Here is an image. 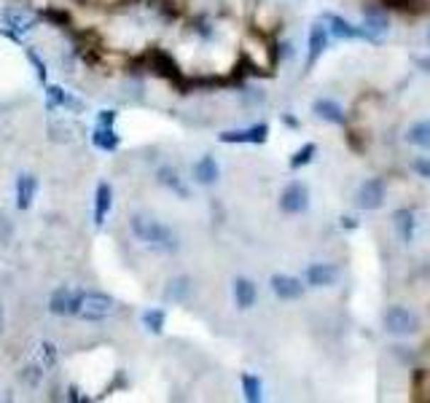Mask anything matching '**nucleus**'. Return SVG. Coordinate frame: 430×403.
Masks as SVG:
<instances>
[{
  "label": "nucleus",
  "instance_id": "obj_1",
  "mask_svg": "<svg viewBox=\"0 0 430 403\" xmlns=\"http://www.w3.org/2000/svg\"><path fill=\"white\" fill-rule=\"evenodd\" d=\"M140 62H143L146 70H151V73L159 75V78H164V81L170 86H175L181 95H188V92H191V78H186L183 70L178 68V62L172 60L167 51L148 49L146 54L140 57Z\"/></svg>",
  "mask_w": 430,
  "mask_h": 403
},
{
  "label": "nucleus",
  "instance_id": "obj_2",
  "mask_svg": "<svg viewBox=\"0 0 430 403\" xmlns=\"http://www.w3.org/2000/svg\"><path fill=\"white\" fill-rule=\"evenodd\" d=\"M129 226H132V234H135L137 240L148 242L151 247L167 250V253H175V250H178V237H175V232H172L170 226H164L161 220L151 218V215H132Z\"/></svg>",
  "mask_w": 430,
  "mask_h": 403
},
{
  "label": "nucleus",
  "instance_id": "obj_3",
  "mask_svg": "<svg viewBox=\"0 0 430 403\" xmlns=\"http://www.w3.org/2000/svg\"><path fill=\"white\" fill-rule=\"evenodd\" d=\"M113 309H116L113 296L100 294V291H84V294H81V309H78V315H75V318L100 323V320L111 318Z\"/></svg>",
  "mask_w": 430,
  "mask_h": 403
},
{
  "label": "nucleus",
  "instance_id": "obj_4",
  "mask_svg": "<svg viewBox=\"0 0 430 403\" xmlns=\"http://www.w3.org/2000/svg\"><path fill=\"white\" fill-rule=\"evenodd\" d=\"M382 323H385L387 333H393V336H412L419 331L417 315L406 306H387L382 315Z\"/></svg>",
  "mask_w": 430,
  "mask_h": 403
},
{
  "label": "nucleus",
  "instance_id": "obj_5",
  "mask_svg": "<svg viewBox=\"0 0 430 403\" xmlns=\"http://www.w3.org/2000/svg\"><path fill=\"white\" fill-rule=\"evenodd\" d=\"M267 140H269L267 124H253L245 129H226L218 134V143H226V146H264Z\"/></svg>",
  "mask_w": 430,
  "mask_h": 403
},
{
  "label": "nucleus",
  "instance_id": "obj_6",
  "mask_svg": "<svg viewBox=\"0 0 430 403\" xmlns=\"http://www.w3.org/2000/svg\"><path fill=\"white\" fill-rule=\"evenodd\" d=\"M390 30V22H387V14L382 9H366L363 11V25H360V38L369 41V43H382L385 36Z\"/></svg>",
  "mask_w": 430,
  "mask_h": 403
},
{
  "label": "nucleus",
  "instance_id": "obj_7",
  "mask_svg": "<svg viewBox=\"0 0 430 403\" xmlns=\"http://www.w3.org/2000/svg\"><path fill=\"white\" fill-rule=\"evenodd\" d=\"M355 205L360 210H380L385 205V181L382 178H369L358 186L355 191Z\"/></svg>",
  "mask_w": 430,
  "mask_h": 403
},
{
  "label": "nucleus",
  "instance_id": "obj_8",
  "mask_svg": "<svg viewBox=\"0 0 430 403\" xmlns=\"http://www.w3.org/2000/svg\"><path fill=\"white\" fill-rule=\"evenodd\" d=\"M309 208V188L301 181H294L283 188L280 194V210L288 213V215H299Z\"/></svg>",
  "mask_w": 430,
  "mask_h": 403
},
{
  "label": "nucleus",
  "instance_id": "obj_9",
  "mask_svg": "<svg viewBox=\"0 0 430 403\" xmlns=\"http://www.w3.org/2000/svg\"><path fill=\"white\" fill-rule=\"evenodd\" d=\"M81 294L84 291H73V288H57L49 299V312L51 315H78L81 309Z\"/></svg>",
  "mask_w": 430,
  "mask_h": 403
},
{
  "label": "nucleus",
  "instance_id": "obj_10",
  "mask_svg": "<svg viewBox=\"0 0 430 403\" xmlns=\"http://www.w3.org/2000/svg\"><path fill=\"white\" fill-rule=\"evenodd\" d=\"M0 19H3V27H9V30H14V33H19V36H25V33H30V30H36V25H38V14L27 11V9H19V6H9V9H3Z\"/></svg>",
  "mask_w": 430,
  "mask_h": 403
},
{
  "label": "nucleus",
  "instance_id": "obj_11",
  "mask_svg": "<svg viewBox=\"0 0 430 403\" xmlns=\"http://www.w3.org/2000/svg\"><path fill=\"white\" fill-rule=\"evenodd\" d=\"M328 27L323 22H315L309 27V41H307V70H312L318 60L323 57V51L328 49Z\"/></svg>",
  "mask_w": 430,
  "mask_h": 403
},
{
  "label": "nucleus",
  "instance_id": "obj_12",
  "mask_svg": "<svg viewBox=\"0 0 430 403\" xmlns=\"http://www.w3.org/2000/svg\"><path fill=\"white\" fill-rule=\"evenodd\" d=\"M320 22L328 27V36L339 38V41H355V38H360V27L353 25V22H347V19L339 16V14L326 11L320 16Z\"/></svg>",
  "mask_w": 430,
  "mask_h": 403
},
{
  "label": "nucleus",
  "instance_id": "obj_13",
  "mask_svg": "<svg viewBox=\"0 0 430 403\" xmlns=\"http://www.w3.org/2000/svg\"><path fill=\"white\" fill-rule=\"evenodd\" d=\"M272 291L277 299H283V301H294V299H301L304 296V285L299 277H291V274H274L269 280Z\"/></svg>",
  "mask_w": 430,
  "mask_h": 403
},
{
  "label": "nucleus",
  "instance_id": "obj_14",
  "mask_svg": "<svg viewBox=\"0 0 430 403\" xmlns=\"http://www.w3.org/2000/svg\"><path fill=\"white\" fill-rule=\"evenodd\" d=\"M312 110H315V116L323 119V122L336 124V127H344V124H347V113H344V108L339 102H333V100H328V97L315 100V102H312Z\"/></svg>",
  "mask_w": 430,
  "mask_h": 403
},
{
  "label": "nucleus",
  "instance_id": "obj_15",
  "mask_svg": "<svg viewBox=\"0 0 430 403\" xmlns=\"http://www.w3.org/2000/svg\"><path fill=\"white\" fill-rule=\"evenodd\" d=\"M339 280V269L333 264H312L307 269V285L312 288H328Z\"/></svg>",
  "mask_w": 430,
  "mask_h": 403
},
{
  "label": "nucleus",
  "instance_id": "obj_16",
  "mask_svg": "<svg viewBox=\"0 0 430 403\" xmlns=\"http://www.w3.org/2000/svg\"><path fill=\"white\" fill-rule=\"evenodd\" d=\"M36 194H38V181L30 175V172H22V175L16 178V208L30 210Z\"/></svg>",
  "mask_w": 430,
  "mask_h": 403
},
{
  "label": "nucleus",
  "instance_id": "obj_17",
  "mask_svg": "<svg viewBox=\"0 0 430 403\" xmlns=\"http://www.w3.org/2000/svg\"><path fill=\"white\" fill-rule=\"evenodd\" d=\"M191 175H194L197 183L213 186V183H218V178H221V167H218V161L213 159V156H202V159L194 164Z\"/></svg>",
  "mask_w": 430,
  "mask_h": 403
},
{
  "label": "nucleus",
  "instance_id": "obj_18",
  "mask_svg": "<svg viewBox=\"0 0 430 403\" xmlns=\"http://www.w3.org/2000/svg\"><path fill=\"white\" fill-rule=\"evenodd\" d=\"M111 205H113V188L111 183H97L95 188V223L102 226L108 213H111Z\"/></svg>",
  "mask_w": 430,
  "mask_h": 403
},
{
  "label": "nucleus",
  "instance_id": "obj_19",
  "mask_svg": "<svg viewBox=\"0 0 430 403\" xmlns=\"http://www.w3.org/2000/svg\"><path fill=\"white\" fill-rule=\"evenodd\" d=\"M393 226L398 237L404 240V242H412L414 240V234H417V220H414V213L409 208H401L393 213Z\"/></svg>",
  "mask_w": 430,
  "mask_h": 403
},
{
  "label": "nucleus",
  "instance_id": "obj_20",
  "mask_svg": "<svg viewBox=\"0 0 430 403\" xmlns=\"http://www.w3.org/2000/svg\"><path fill=\"white\" fill-rule=\"evenodd\" d=\"M258 299V288L253 280H247V277H237L234 280V301L240 309H250V306L256 304Z\"/></svg>",
  "mask_w": 430,
  "mask_h": 403
},
{
  "label": "nucleus",
  "instance_id": "obj_21",
  "mask_svg": "<svg viewBox=\"0 0 430 403\" xmlns=\"http://www.w3.org/2000/svg\"><path fill=\"white\" fill-rule=\"evenodd\" d=\"M156 181H159L164 188L175 191L181 199H188V188L183 186V181H181V175H178V170H175V167H159V172H156Z\"/></svg>",
  "mask_w": 430,
  "mask_h": 403
},
{
  "label": "nucleus",
  "instance_id": "obj_22",
  "mask_svg": "<svg viewBox=\"0 0 430 403\" xmlns=\"http://www.w3.org/2000/svg\"><path fill=\"white\" fill-rule=\"evenodd\" d=\"M122 143V137L116 134L113 127H95V132H92V146L100 148V151H116Z\"/></svg>",
  "mask_w": 430,
  "mask_h": 403
},
{
  "label": "nucleus",
  "instance_id": "obj_23",
  "mask_svg": "<svg viewBox=\"0 0 430 403\" xmlns=\"http://www.w3.org/2000/svg\"><path fill=\"white\" fill-rule=\"evenodd\" d=\"M406 143L430 151V119H422V122L412 124L409 132H406Z\"/></svg>",
  "mask_w": 430,
  "mask_h": 403
},
{
  "label": "nucleus",
  "instance_id": "obj_24",
  "mask_svg": "<svg viewBox=\"0 0 430 403\" xmlns=\"http://www.w3.org/2000/svg\"><path fill=\"white\" fill-rule=\"evenodd\" d=\"M140 323L146 326L154 336H159V333H164V326H167V312L164 309H159V306H154V309H146L143 315H140Z\"/></svg>",
  "mask_w": 430,
  "mask_h": 403
},
{
  "label": "nucleus",
  "instance_id": "obj_25",
  "mask_svg": "<svg viewBox=\"0 0 430 403\" xmlns=\"http://www.w3.org/2000/svg\"><path fill=\"white\" fill-rule=\"evenodd\" d=\"M242 395L247 403H258L264 398V385L256 374H242Z\"/></svg>",
  "mask_w": 430,
  "mask_h": 403
},
{
  "label": "nucleus",
  "instance_id": "obj_26",
  "mask_svg": "<svg viewBox=\"0 0 430 403\" xmlns=\"http://www.w3.org/2000/svg\"><path fill=\"white\" fill-rule=\"evenodd\" d=\"M315 156H318V146H315V143H304V146L299 148L294 156H291L288 164H291V170H301V167H307Z\"/></svg>",
  "mask_w": 430,
  "mask_h": 403
},
{
  "label": "nucleus",
  "instance_id": "obj_27",
  "mask_svg": "<svg viewBox=\"0 0 430 403\" xmlns=\"http://www.w3.org/2000/svg\"><path fill=\"white\" fill-rule=\"evenodd\" d=\"M41 16L49 19L51 25L62 27V30H70V27H73V16H70V11H65V9H54V6H49V9L41 11Z\"/></svg>",
  "mask_w": 430,
  "mask_h": 403
},
{
  "label": "nucleus",
  "instance_id": "obj_28",
  "mask_svg": "<svg viewBox=\"0 0 430 403\" xmlns=\"http://www.w3.org/2000/svg\"><path fill=\"white\" fill-rule=\"evenodd\" d=\"M25 57H27V62L33 65V70H36V78H38V81H41L43 86L49 84V68H46L43 57H41V54H38L36 49H30V46H25Z\"/></svg>",
  "mask_w": 430,
  "mask_h": 403
},
{
  "label": "nucleus",
  "instance_id": "obj_29",
  "mask_svg": "<svg viewBox=\"0 0 430 403\" xmlns=\"http://www.w3.org/2000/svg\"><path fill=\"white\" fill-rule=\"evenodd\" d=\"M65 102H68V92L60 84H46V110L65 108Z\"/></svg>",
  "mask_w": 430,
  "mask_h": 403
},
{
  "label": "nucleus",
  "instance_id": "obj_30",
  "mask_svg": "<svg viewBox=\"0 0 430 403\" xmlns=\"http://www.w3.org/2000/svg\"><path fill=\"white\" fill-rule=\"evenodd\" d=\"M186 296H188V280H186V277L172 280L170 285H167V291H164V299H167V301H183Z\"/></svg>",
  "mask_w": 430,
  "mask_h": 403
},
{
  "label": "nucleus",
  "instance_id": "obj_31",
  "mask_svg": "<svg viewBox=\"0 0 430 403\" xmlns=\"http://www.w3.org/2000/svg\"><path fill=\"white\" fill-rule=\"evenodd\" d=\"M22 379H25V385H30V387H38V385L43 382V368L38 366V363H30V366H25V371H22Z\"/></svg>",
  "mask_w": 430,
  "mask_h": 403
},
{
  "label": "nucleus",
  "instance_id": "obj_32",
  "mask_svg": "<svg viewBox=\"0 0 430 403\" xmlns=\"http://www.w3.org/2000/svg\"><path fill=\"white\" fill-rule=\"evenodd\" d=\"M116 124V110L113 108H105L97 113V124L95 127H113Z\"/></svg>",
  "mask_w": 430,
  "mask_h": 403
},
{
  "label": "nucleus",
  "instance_id": "obj_33",
  "mask_svg": "<svg viewBox=\"0 0 430 403\" xmlns=\"http://www.w3.org/2000/svg\"><path fill=\"white\" fill-rule=\"evenodd\" d=\"M414 172H417L419 178L430 181V159H428V156H419V159L414 161Z\"/></svg>",
  "mask_w": 430,
  "mask_h": 403
},
{
  "label": "nucleus",
  "instance_id": "obj_34",
  "mask_svg": "<svg viewBox=\"0 0 430 403\" xmlns=\"http://www.w3.org/2000/svg\"><path fill=\"white\" fill-rule=\"evenodd\" d=\"M194 30H197V33H199V36H202V38H213V36H215V30H213V25H210V22H208V19H205V16L194 22Z\"/></svg>",
  "mask_w": 430,
  "mask_h": 403
},
{
  "label": "nucleus",
  "instance_id": "obj_35",
  "mask_svg": "<svg viewBox=\"0 0 430 403\" xmlns=\"http://www.w3.org/2000/svg\"><path fill=\"white\" fill-rule=\"evenodd\" d=\"M43 355H46V366H54V363H57V350H54V344L43 342Z\"/></svg>",
  "mask_w": 430,
  "mask_h": 403
},
{
  "label": "nucleus",
  "instance_id": "obj_36",
  "mask_svg": "<svg viewBox=\"0 0 430 403\" xmlns=\"http://www.w3.org/2000/svg\"><path fill=\"white\" fill-rule=\"evenodd\" d=\"M0 36L6 38V41H11V43H16V46H22V36L14 33V30H9V27H0Z\"/></svg>",
  "mask_w": 430,
  "mask_h": 403
},
{
  "label": "nucleus",
  "instance_id": "obj_37",
  "mask_svg": "<svg viewBox=\"0 0 430 403\" xmlns=\"http://www.w3.org/2000/svg\"><path fill=\"white\" fill-rule=\"evenodd\" d=\"M390 6H395V9H414L417 6V0H387Z\"/></svg>",
  "mask_w": 430,
  "mask_h": 403
},
{
  "label": "nucleus",
  "instance_id": "obj_38",
  "mask_svg": "<svg viewBox=\"0 0 430 403\" xmlns=\"http://www.w3.org/2000/svg\"><path fill=\"white\" fill-rule=\"evenodd\" d=\"M283 124L285 127H291V129H299V127H301V122H299L296 116H291V113H283Z\"/></svg>",
  "mask_w": 430,
  "mask_h": 403
},
{
  "label": "nucleus",
  "instance_id": "obj_39",
  "mask_svg": "<svg viewBox=\"0 0 430 403\" xmlns=\"http://www.w3.org/2000/svg\"><path fill=\"white\" fill-rule=\"evenodd\" d=\"M68 392H70V395H68V401H81V403H84V401H89V398H86V395H81V390H78V387H70V390H68Z\"/></svg>",
  "mask_w": 430,
  "mask_h": 403
},
{
  "label": "nucleus",
  "instance_id": "obj_40",
  "mask_svg": "<svg viewBox=\"0 0 430 403\" xmlns=\"http://www.w3.org/2000/svg\"><path fill=\"white\" fill-rule=\"evenodd\" d=\"M342 229H358V223H355V218H342Z\"/></svg>",
  "mask_w": 430,
  "mask_h": 403
},
{
  "label": "nucleus",
  "instance_id": "obj_41",
  "mask_svg": "<svg viewBox=\"0 0 430 403\" xmlns=\"http://www.w3.org/2000/svg\"><path fill=\"white\" fill-rule=\"evenodd\" d=\"M417 65L422 68V70H425V73H430V57H419Z\"/></svg>",
  "mask_w": 430,
  "mask_h": 403
},
{
  "label": "nucleus",
  "instance_id": "obj_42",
  "mask_svg": "<svg viewBox=\"0 0 430 403\" xmlns=\"http://www.w3.org/2000/svg\"><path fill=\"white\" fill-rule=\"evenodd\" d=\"M0 331H3V306H0Z\"/></svg>",
  "mask_w": 430,
  "mask_h": 403
},
{
  "label": "nucleus",
  "instance_id": "obj_43",
  "mask_svg": "<svg viewBox=\"0 0 430 403\" xmlns=\"http://www.w3.org/2000/svg\"><path fill=\"white\" fill-rule=\"evenodd\" d=\"M428 41H430V33H428Z\"/></svg>",
  "mask_w": 430,
  "mask_h": 403
}]
</instances>
